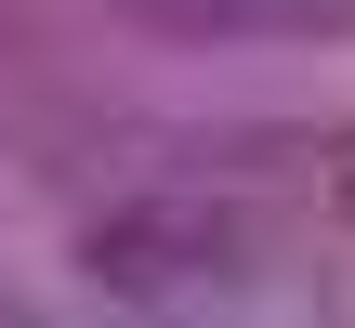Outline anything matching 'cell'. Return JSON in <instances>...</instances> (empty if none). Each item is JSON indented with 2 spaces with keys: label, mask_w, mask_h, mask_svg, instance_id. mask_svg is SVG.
<instances>
[{
  "label": "cell",
  "mask_w": 355,
  "mask_h": 328,
  "mask_svg": "<svg viewBox=\"0 0 355 328\" xmlns=\"http://www.w3.org/2000/svg\"><path fill=\"white\" fill-rule=\"evenodd\" d=\"M211 13H303V0H211Z\"/></svg>",
  "instance_id": "6da1fadb"
}]
</instances>
